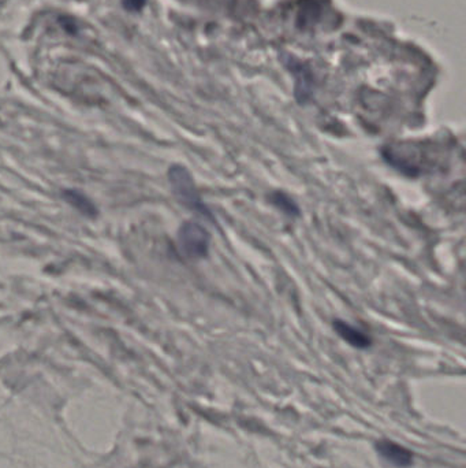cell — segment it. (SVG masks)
I'll list each match as a JSON object with an SVG mask.
<instances>
[{
  "label": "cell",
  "mask_w": 466,
  "mask_h": 468,
  "mask_svg": "<svg viewBox=\"0 0 466 468\" xmlns=\"http://www.w3.org/2000/svg\"><path fill=\"white\" fill-rule=\"evenodd\" d=\"M211 236L198 222H185L178 232V248L184 258L198 260L206 258L209 251Z\"/></svg>",
  "instance_id": "2"
},
{
  "label": "cell",
  "mask_w": 466,
  "mask_h": 468,
  "mask_svg": "<svg viewBox=\"0 0 466 468\" xmlns=\"http://www.w3.org/2000/svg\"><path fill=\"white\" fill-rule=\"evenodd\" d=\"M271 202L272 204H275L280 211H283L285 214L294 217L300 214V208L293 202V199H290L286 193L282 192H275L271 194Z\"/></svg>",
  "instance_id": "5"
},
{
  "label": "cell",
  "mask_w": 466,
  "mask_h": 468,
  "mask_svg": "<svg viewBox=\"0 0 466 468\" xmlns=\"http://www.w3.org/2000/svg\"><path fill=\"white\" fill-rule=\"evenodd\" d=\"M66 197L69 199L70 203H73L74 206L77 208H80L83 212L85 214H90V212H95V208L93 206L89 203V200L85 199L81 193L75 191H69L65 193Z\"/></svg>",
  "instance_id": "6"
},
{
  "label": "cell",
  "mask_w": 466,
  "mask_h": 468,
  "mask_svg": "<svg viewBox=\"0 0 466 468\" xmlns=\"http://www.w3.org/2000/svg\"><path fill=\"white\" fill-rule=\"evenodd\" d=\"M123 4L129 11H139L145 6V0H123Z\"/></svg>",
  "instance_id": "7"
},
{
  "label": "cell",
  "mask_w": 466,
  "mask_h": 468,
  "mask_svg": "<svg viewBox=\"0 0 466 468\" xmlns=\"http://www.w3.org/2000/svg\"><path fill=\"white\" fill-rule=\"evenodd\" d=\"M169 180H170V184H171L174 194L176 196V199L179 200L181 204H184L185 207L200 214L201 217L213 221V217H212L211 211L208 209L207 206L204 204V202L201 200L198 191L194 185L193 177L190 175L186 167L179 166V165L171 166L170 170H169Z\"/></svg>",
  "instance_id": "1"
},
{
  "label": "cell",
  "mask_w": 466,
  "mask_h": 468,
  "mask_svg": "<svg viewBox=\"0 0 466 468\" xmlns=\"http://www.w3.org/2000/svg\"><path fill=\"white\" fill-rule=\"evenodd\" d=\"M376 451L383 460L398 468L409 467L413 462L412 452L393 441L383 440L376 444Z\"/></svg>",
  "instance_id": "3"
},
{
  "label": "cell",
  "mask_w": 466,
  "mask_h": 468,
  "mask_svg": "<svg viewBox=\"0 0 466 468\" xmlns=\"http://www.w3.org/2000/svg\"><path fill=\"white\" fill-rule=\"evenodd\" d=\"M334 330L338 333V336L345 340L347 344L351 347L359 348V349H365L371 347V337L365 334L363 330L357 329L351 325H349L345 321L337 319L334 321Z\"/></svg>",
  "instance_id": "4"
}]
</instances>
